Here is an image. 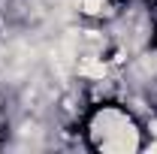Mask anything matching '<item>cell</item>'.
Returning <instances> with one entry per match:
<instances>
[{"mask_svg": "<svg viewBox=\"0 0 157 154\" xmlns=\"http://www.w3.org/2000/svg\"><path fill=\"white\" fill-rule=\"evenodd\" d=\"M88 142L97 151H139L142 130L133 112L121 109L118 103H100L88 115Z\"/></svg>", "mask_w": 157, "mask_h": 154, "instance_id": "cell-1", "label": "cell"}]
</instances>
